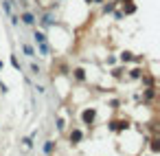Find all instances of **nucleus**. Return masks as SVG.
Segmentation results:
<instances>
[{
    "label": "nucleus",
    "instance_id": "nucleus-1",
    "mask_svg": "<svg viewBox=\"0 0 160 156\" xmlns=\"http://www.w3.org/2000/svg\"><path fill=\"white\" fill-rule=\"evenodd\" d=\"M33 38H35V44L40 46V53H42V55H51V46L46 44V38H44V33H35Z\"/></svg>",
    "mask_w": 160,
    "mask_h": 156
},
{
    "label": "nucleus",
    "instance_id": "nucleus-2",
    "mask_svg": "<svg viewBox=\"0 0 160 156\" xmlns=\"http://www.w3.org/2000/svg\"><path fill=\"white\" fill-rule=\"evenodd\" d=\"M2 9H5V13H7V16L11 18V22L15 24L18 20H15V18H13V13H11V5H9V0H2Z\"/></svg>",
    "mask_w": 160,
    "mask_h": 156
},
{
    "label": "nucleus",
    "instance_id": "nucleus-3",
    "mask_svg": "<svg viewBox=\"0 0 160 156\" xmlns=\"http://www.w3.org/2000/svg\"><path fill=\"white\" fill-rule=\"evenodd\" d=\"M22 51H24V55H29V57H35V51H33L29 44H24V42H22Z\"/></svg>",
    "mask_w": 160,
    "mask_h": 156
},
{
    "label": "nucleus",
    "instance_id": "nucleus-4",
    "mask_svg": "<svg viewBox=\"0 0 160 156\" xmlns=\"http://www.w3.org/2000/svg\"><path fill=\"white\" fill-rule=\"evenodd\" d=\"M22 20H24V24H33V22H35V18H33L31 13H24V16H22Z\"/></svg>",
    "mask_w": 160,
    "mask_h": 156
},
{
    "label": "nucleus",
    "instance_id": "nucleus-5",
    "mask_svg": "<svg viewBox=\"0 0 160 156\" xmlns=\"http://www.w3.org/2000/svg\"><path fill=\"white\" fill-rule=\"evenodd\" d=\"M92 117H95V112H92V110H90V112H86V114H83V119H86V121H92Z\"/></svg>",
    "mask_w": 160,
    "mask_h": 156
}]
</instances>
